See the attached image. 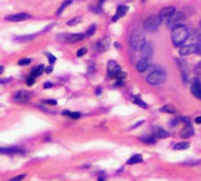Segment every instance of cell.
Wrapping results in <instances>:
<instances>
[{"instance_id": "cell-1", "label": "cell", "mask_w": 201, "mask_h": 181, "mask_svg": "<svg viewBox=\"0 0 201 181\" xmlns=\"http://www.w3.org/2000/svg\"><path fill=\"white\" fill-rule=\"evenodd\" d=\"M188 34H190V32H188V28L186 25L180 24L177 27H174L172 29V34H171V39H172L173 46L180 47L181 45H183L185 41L188 38Z\"/></svg>"}, {"instance_id": "cell-2", "label": "cell", "mask_w": 201, "mask_h": 181, "mask_svg": "<svg viewBox=\"0 0 201 181\" xmlns=\"http://www.w3.org/2000/svg\"><path fill=\"white\" fill-rule=\"evenodd\" d=\"M146 42V37L140 30H134L133 34L130 36V47L134 51H142L143 50Z\"/></svg>"}, {"instance_id": "cell-3", "label": "cell", "mask_w": 201, "mask_h": 181, "mask_svg": "<svg viewBox=\"0 0 201 181\" xmlns=\"http://www.w3.org/2000/svg\"><path fill=\"white\" fill-rule=\"evenodd\" d=\"M166 80V72L162 68H156L147 76V82L149 85H161Z\"/></svg>"}, {"instance_id": "cell-4", "label": "cell", "mask_w": 201, "mask_h": 181, "mask_svg": "<svg viewBox=\"0 0 201 181\" xmlns=\"http://www.w3.org/2000/svg\"><path fill=\"white\" fill-rule=\"evenodd\" d=\"M108 75L110 77H114V79H118V80H123L125 77V72L121 71L120 66L115 61H109L108 62Z\"/></svg>"}, {"instance_id": "cell-5", "label": "cell", "mask_w": 201, "mask_h": 181, "mask_svg": "<svg viewBox=\"0 0 201 181\" xmlns=\"http://www.w3.org/2000/svg\"><path fill=\"white\" fill-rule=\"evenodd\" d=\"M161 22L162 20L160 18V15H151L143 22V28L147 32H154L161 25Z\"/></svg>"}, {"instance_id": "cell-6", "label": "cell", "mask_w": 201, "mask_h": 181, "mask_svg": "<svg viewBox=\"0 0 201 181\" xmlns=\"http://www.w3.org/2000/svg\"><path fill=\"white\" fill-rule=\"evenodd\" d=\"M183 18H185L183 13H177V12H176L170 19L167 20V27H168V28H171V29H173L174 27H177V25L181 24V22L183 20Z\"/></svg>"}, {"instance_id": "cell-7", "label": "cell", "mask_w": 201, "mask_h": 181, "mask_svg": "<svg viewBox=\"0 0 201 181\" xmlns=\"http://www.w3.org/2000/svg\"><path fill=\"white\" fill-rule=\"evenodd\" d=\"M32 98V94L28 91H24V90H19L17 94H14L13 100L15 103H28L29 99Z\"/></svg>"}, {"instance_id": "cell-8", "label": "cell", "mask_w": 201, "mask_h": 181, "mask_svg": "<svg viewBox=\"0 0 201 181\" xmlns=\"http://www.w3.org/2000/svg\"><path fill=\"white\" fill-rule=\"evenodd\" d=\"M84 34L81 33H75V34H63V36H58L60 39H65L66 42H70V43H76V42H80L84 39Z\"/></svg>"}, {"instance_id": "cell-9", "label": "cell", "mask_w": 201, "mask_h": 181, "mask_svg": "<svg viewBox=\"0 0 201 181\" xmlns=\"http://www.w3.org/2000/svg\"><path fill=\"white\" fill-rule=\"evenodd\" d=\"M30 18V15L27 13H18V14H12L5 17V20H9V22H22V20H27Z\"/></svg>"}, {"instance_id": "cell-10", "label": "cell", "mask_w": 201, "mask_h": 181, "mask_svg": "<svg viewBox=\"0 0 201 181\" xmlns=\"http://www.w3.org/2000/svg\"><path fill=\"white\" fill-rule=\"evenodd\" d=\"M185 124L186 127L181 131V137L182 138H190L194 136V128L191 127V122H190L187 118H185Z\"/></svg>"}, {"instance_id": "cell-11", "label": "cell", "mask_w": 201, "mask_h": 181, "mask_svg": "<svg viewBox=\"0 0 201 181\" xmlns=\"http://www.w3.org/2000/svg\"><path fill=\"white\" fill-rule=\"evenodd\" d=\"M199 47L197 45H186L181 47V50H180V55L181 56H188V55H192V53L197 52Z\"/></svg>"}, {"instance_id": "cell-12", "label": "cell", "mask_w": 201, "mask_h": 181, "mask_svg": "<svg viewBox=\"0 0 201 181\" xmlns=\"http://www.w3.org/2000/svg\"><path fill=\"white\" fill-rule=\"evenodd\" d=\"M174 13H176V9H174L173 7H167V8L161 10L160 18H161V20H168Z\"/></svg>"}, {"instance_id": "cell-13", "label": "cell", "mask_w": 201, "mask_h": 181, "mask_svg": "<svg viewBox=\"0 0 201 181\" xmlns=\"http://www.w3.org/2000/svg\"><path fill=\"white\" fill-rule=\"evenodd\" d=\"M129 10V8L126 7V5H120V7H118V9H116V13H115V15L112 18V20L113 22H116L118 19H120V18H123L124 15L126 14V12Z\"/></svg>"}, {"instance_id": "cell-14", "label": "cell", "mask_w": 201, "mask_h": 181, "mask_svg": "<svg viewBox=\"0 0 201 181\" xmlns=\"http://www.w3.org/2000/svg\"><path fill=\"white\" fill-rule=\"evenodd\" d=\"M148 67H149V58L143 57L142 60H139V61H138V63H137V70H138L139 72L146 71Z\"/></svg>"}, {"instance_id": "cell-15", "label": "cell", "mask_w": 201, "mask_h": 181, "mask_svg": "<svg viewBox=\"0 0 201 181\" xmlns=\"http://www.w3.org/2000/svg\"><path fill=\"white\" fill-rule=\"evenodd\" d=\"M191 91H192V94L195 95V96L201 100V84H200V81H197V80L196 81H194L192 86H191Z\"/></svg>"}, {"instance_id": "cell-16", "label": "cell", "mask_w": 201, "mask_h": 181, "mask_svg": "<svg viewBox=\"0 0 201 181\" xmlns=\"http://www.w3.org/2000/svg\"><path fill=\"white\" fill-rule=\"evenodd\" d=\"M142 52H143V57L146 58H151V56L153 55V46L151 43H146L143 50H142Z\"/></svg>"}, {"instance_id": "cell-17", "label": "cell", "mask_w": 201, "mask_h": 181, "mask_svg": "<svg viewBox=\"0 0 201 181\" xmlns=\"http://www.w3.org/2000/svg\"><path fill=\"white\" fill-rule=\"evenodd\" d=\"M108 47H109V39L108 38H105V39H100L98 42V48L100 52H104L105 50H108Z\"/></svg>"}, {"instance_id": "cell-18", "label": "cell", "mask_w": 201, "mask_h": 181, "mask_svg": "<svg viewBox=\"0 0 201 181\" xmlns=\"http://www.w3.org/2000/svg\"><path fill=\"white\" fill-rule=\"evenodd\" d=\"M140 162H143V157L140 155H134L128 159V165H135V163H140Z\"/></svg>"}, {"instance_id": "cell-19", "label": "cell", "mask_w": 201, "mask_h": 181, "mask_svg": "<svg viewBox=\"0 0 201 181\" xmlns=\"http://www.w3.org/2000/svg\"><path fill=\"white\" fill-rule=\"evenodd\" d=\"M19 152H23L22 150L19 148H15V147H10V148H0V153H7V155H10V153H19Z\"/></svg>"}, {"instance_id": "cell-20", "label": "cell", "mask_w": 201, "mask_h": 181, "mask_svg": "<svg viewBox=\"0 0 201 181\" xmlns=\"http://www.w3.org/2000/svg\"><path fill=\"white\" fill-rule=\"evenodd\" d=\"M154 136L157 138H167L168 136H170V133L166 132L165 129H161V128H157L156 132H154Z\"/></svg>"}, {"instance_id": "cell-21", "label": "cell", "mask_w": 201, "mask_h": 181, "mask_svg": "<svg viewBox=\"0 0 201 181\" xmlns=\"http://www.w3.org/2000/svg\"><path fill=\"white\" fill-rule=\"evenodd\" d=\"M188 147H190L188 142H180V143H176V145L173 146V150L180 151V150H186V148H188Z\"/></svg>"}, {"instance_id": "cell-22", "label": "cell", "mask_w": 201, "mask_h": 181, "mask_svg": "<svg viewBox=\"0 0 201 181\" xmlns=\"http://www.w3.org/2000/svg\"><path fill=\"white\" fill-rule=\"evenodd\" d=\"M44 70V66L43 65H39L38 67H35L33 71H32V76H34V77H38L39 75H42V72H43Z\"/></svg>"}, {"instance_id": "cell-23", "label": "cell", "mask_w": 201, "mask_h": 181, "mask_svg": "<svg viewBox=\"0 0 201 181\" xmlns=\"http://www.w3.org/2000/svg\"><path fill=\"white\" fill-rule=\"evenodd\" d=\"M71 3H72V0H65V1H63V3L61 4V7L58 8V10H57V13H56V14H57V15H60V14H61V13L63 12V10H65V9H66V8H67Z\"/></svg>"}, {"instance_id": "cell-24", "label": "cell", "mask_w": 201, "mask_h": 181, "mask_svg": "<svg viewBox=\"0 0 201 181\" xmlns=\"http://www.w3.org/2000/svg\"><path fill=\"white\" fill-rule=\"evenodd\" d=\"M62 114H63V115L70 116V118H72V119H78V118L81 116V114H80V113H73V111H68V110L62 111Z\"/></svg>"}, {"instance_id": "cell-25", "label": "cell", "mask_w": 201, "mask_h": 181, "mask_svg": "<svg viewBox=\"0 0 201 181\" xmlns=\"http://www.w3.org/2000/svg\"><path fill=\"white\" fill-rule=\"evenodd\" d=\"M161 111H165V113H168V114H174L176 113V109L172 105H165L161 108Z\"/></svg>"}, {"instance_id": "cell-26", "label": "cell", "mask_w": 201, "mask_h": 181, "mask_svg": "<svg viewBox=\"0 0 201 181\" xmlns=\"http://www.w3.org/2000/svg\"><path fill=\"white\" fill-rule=\"evenodd\" d=\"M133 103H135L137 105H139V106H142V108H147V104L143 102V100H142L140 98H138V96H133Z\"/></svg>"}, {"instance_id": "cell-27", "label": "cell", "mask_w": 201, "mask_h": 181, "mask_svg": "<svg viewBox=\"0 0 201 181\" xmlns=\"http://www.w3.org/2000/svg\"><path fill=\"white\" fill-rule=\"evenodd\" d=\"M140 139L142 141H143V142H146V143H149V145H152V143H154V137H153V136H144V137H142L140 138Z\"/></svg>"}, {"instance_id": "cell-28", "label": "cell", "mask_w": 201, "mask_h": 181, "mask_svg": "<svg viewBox=\"0 0 201 181\" xmlns=\"http://www.w3.org/2000/svg\"><path fill=\"white\" fill-rule=\"evenodd\" d=\"M81 22V18L80 17H76V18H72L71 20H68V22H67V25H76V24H78V23H80Z\"/></svg>"}, {"instance_id": "cell-29", "label": "cell", "mask_w": 201, "mask_h": 181, "mask_svg": "<svg viewBox=\"0 0 201 181\" xmlns=\"http://www.w3.org/2000/svg\"><path fill=\"white\" fill-rule=\"evenodd\" d=\"M95 30H96V27H95V25H91V27H90V28L87 29V32H86V37H91L94 33H95Z\"/></svg>"}, {"instance_id": "cell-30", "label": "cell", "mask_w": 201, "mask_h": 181, "mask_svg": "<svg viewBox=\"0 0 201 181\" xmlns=\"http://www.w3.org/2000/svg\"><path fill=\"white\" fill-rule=\"evenodd\" d=\"M30 58H22V60H20L19 62H18V65L19 66H25V65H29L30 63Z\"/></svg>"}, {"instance_id": "cell-31", "label": "cell", "mask_w": 201, "mask_h": 181, "mask_svg": "<svg viewBox=\"0 0 201 181\" xmlns=\"http://www.w3.org/2000/svg\"><path fill=\"white\" fill-rule=\"evenodd\" d=\"M34 81H35V77L34 76H29L28 79H27V81H25V84H27L28 85V86H32V85H33L34 84Z\"/></svg>"}, {"instance_id": "cell-32", "label": "cell", "mask_w": 201, "mask_h": 181, "mask_svg": "<svg viewBox=\"0 0 201 181\" xmlns=\"http://www.w3.org/2000/svg\"><path fill=\"white\" fill-rule=\"evenodd\" d=\"M46 56L48 57V60H50L51 63H55V62H56V57H55L53 55H51L50 52H46Z\"/></svg>"}, {"instance_id": "cell-33", "label": "cell", "mask_w": 201, "mask_h": 181, "mask_svg": "<svg viewBox=\"0 0 201 181\" xmlns=\"http://www.w3.org/2000/svg\"><path fill=\"white\" fill-rule=\"evenodd\" d=\"M86 52H87V50H86V48H80V50L77 51L76 55H77V57H82L84 55H86Z\"/></svg>"}, {"instance_id": "cell-34", "label": "cell", "mask_w": 201, "mask_h": 181, "mask_svg": "<svg viewBox=\"0 0 201 181\" xmlns=\"http://www.w3.org/2000/svg\"><path fill=\"white\" fill-rule=\"evenodd\" d=\"M24 179H25V175H18V176L13 177L10 181H22V180H24Z\"/></svg>"}, {"instance_id": "cell-35", "label": "cell", "mask_w": 201, "mask_h": 181, "mask_svg": "<svg viewBox=\"0 0 201 181\" xmlns=\"http://www.w3.org/2000/svg\"><path fill=\"white\" fill-rule=\"evenodd\" d=\"M44 103L48 104V105H57V100H55V99H48V100H44Z\"/></svg>"}, {"instance_id": "cell-36", "label": "cell", "mask_w": 201, "mask_h": 181, "mask_svg": "<svg viewBox=\"0 0 201 181\" xmlns=\"http://www.w3.org/2000/svg\"><path fill=\"white\" fill-rule=\"evenodd\" d=\"M195 123H196V124H201V116H197V118H195Z\"/></svg>"}, {"instance_id": "cell-37", "label": "cell", "mask_w": 201, "mask_h": 181, "mask_svg": "<svg viewBox=\"0 0 201 181\" xmlns=\"http://www.w3.org/2000/svg\"><path fill=\"white\" fill-rule=\"evenodd\" d=\"M52 70H53V68H52V66H50V67H47V68H46V72H47V73H51Z\"/></svg>"}, {"instance_id": "cell-38", "label": "cell", "mask_w": 201, "mask_h": 181, "mask_svg": "<svg viewBox=\"0 0 201 181\" xmlns=\"http://www.w3.org/2000/svg\"><path fill=\"white\" fill-rule=\"evenodd\" d=\"M43 86H44V89H47V88H51V86H52V84H51V82H46V84L43 85Z\"/></svg>"}, {"instance_id": "cell-39", "label": "cell", "mask_w": 201, "mask_h": 181, "mask_svg": "<svg viewBox=\"0 0 201 181\" xmlns=\"http://www.w3.org/2000/svg\"><path fill=\"white\" fill-rule=\"evenodd\" d=\"M91 9H94L95 13H100V12H101V10H100V8H91Z\"/></svg>"}, {"instance_id": "cell-40", "label": "cell", "mask_w": 201, "mask_h": 181, "mask_svg": "<svg viewBox=\"0 0 201 181\" xmlns=\"http://www.w3.org/2000/svg\"><path fill=\"white\" fill-rule=\"evenodd\" d=\"M196 70H197V71H200V72H201V62H200V63H199V65H197V66H196Z\"/></svg>"}, {"instance_id": "cell-41", "label": "cell", "mask_w": 201, "mask_h": 181, "mask_svg": "<svg viewBox=\"0 0 201 181\" xmlns=\"http://www.w3.org/2000/svg\"><path fill=\"white\" fill-rule=\"evenodd\" d=\"M100 93H101V90H100V88H98V89H96V94L100 95Z\"/></svg>"}, {"instance_id": "cell-42", "label": "cell", "mask_w": 201, "mask_h": 181, "mask_svg": "<svg viewBox=\"0 0 201 181\" xmlns=\"http://www.w3.org/2000/svg\"><path fill=\"white\" fill-rule=\"evenodd\" d=\"M3 71H4V67H3V66H0V73H1Z\"/></svg>"}, {"instance_id": "cell-43", "label": "cell", "mask_w": 201, "mask_h": 181, "mask_svg": "<svg viewBox=\"0 0 201 181\" xmlns=\"http://www.w3.org/2000/svg\"><path fill=\"white\" fill-rule=\"evenodd\" d=\"M104 180H105V177H104V176H103V177H99V181H104Z\"/></svg>"}, {"instance_id": "cell-44", "label": "cell", "mask_w": 201, "mask_h": 181, "mask_svg": "<svg viewBox=\"0 0 201 181\" xmlns=\"http://www.w3.org/2000/svg\"><path fill=\"white\" fill-rule=\"evenodd\" d=\"M105 1H106V0H100V4H104Z\"/></svg>"}, {"instance_id": "cell-45", "label": "cell", "mask_w": 201, "mask_h": 181, "mask_svg": "<svg viewBox=\"0 0 201 181\" xmlns=\"http://www.w3.org/2000/svg\"><path fill=\"white\" fill-rule=\"evenodd\" d=\"M143 1H146V0H143Z\"/></svg>"}, {"instance_id": "cell-46", "label": "cell", "mask_w": 201, "mask_h": 181, "mask_svg": "<svg viewBox=\"0 0 201 181\" xmlns=\"http://www.w3.org/2000/svg\"><path fill=\"white\" fill-rule=\"evenodd\" d=\"M200 24H201V23H200Z\"/></svg>"}]
</instances>
